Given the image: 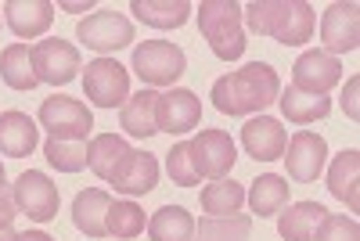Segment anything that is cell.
Instances as JSON below:
<instances>
[{"instance_id":"6da1fadb","label":"cell","mask_w":360,"mask_h":241,"mask_svg":"<svg viewBox=\"0 0 360 241\" xmlns=\"http://www.w3.org/2000/svg\"><path fill=\"white\" fill-rule=\"evenodd\" d=\"M281 94V76L266 62H252L245 69H234L213 83V108L224 115H256L270 108Z\"/></svg>"},{"instance_id":"7a4b0ae2","label":"cell","mask_w":360,"mask_h":241,"mask_svg":"<svg viewBox=\"0 0 360 241\" xmlns=\"http://www.w3.org/2000/svg\"><path fill=\"white\" fill-rule=\"evenodd\" d=\"M242 25H249L256 37H270L285 47H299L314 37V4L307 0H252L242 8Z\"/></svg>"},{"instance_id":"3957f363","label":"cell","mask_w":360,"mask_h":241,"mask_svg":"<svg viewBox=\"0 0 360 241\" xmlns=\"http://www.w3.org/2000/svg\"><path fill=\"white\" fill-rule=\"evenodd\" d=\"M198 29L220 62H238L245 54V25H242V8L234 0H202L195 8Z\"/></svg>"},{"instance_id":"277c9868","label":"cell","mask_w":360,"mask_h":241,"mask_svg":"<svg viewBox=\"0 0 360 241\" xmlns=\"http://www.w3.org/2000/svg\"><path fill=\"white\" fill-rule=\"evenodd\" d=\"M130 69L141 76V83L148 90L173 86L188 69V54L169 40H144V44L134 47V65Z\"/></svg>"},{"instance_id":"5b68a950","label":"cell","mask_w":360,"mask_h":241,"mask_svg":"<svg viewBox=\"0 0 360 241\" xmlns=\"http://www.w3.org/2000/svg\"><path fill=\"white\" fill-rule=\"evenodd\" d=\"M83 94L98 108H123L130 98V72L115 58H94L83 72Z\"/></svg>"},{"instance_id":"8992f818","label":"cell","mask_w":360,"mask_h":241,"mask_svg":"<svg viewBox=\"0 0 360 241\" xmlns=\"http://www.w3.org/2000/svg\"><path fill=\"white\" fill-rule=\"evenodd\" d=\"M37 126H44L54 141H86L94 130V115L76 98H47L37 112Z\"/></svg>"},{"instance_id":"52a82bcc","label":"cell","mask_w":360,"mask_h":241,"mask_svg":"<svg viewBox=\"0 0 360 241\" xmlns=\"http://www.w3.org/2000/svg\"><path fill=\"white\" fill-rule=\"evenodd\" d=\"M188 152H191V166H195L198 180L202 176L205 180H224L234 169V162H238V148H234L231 133L227 130H213V126L195 133L188 141Z\"/></svg>"},{"instance_id":"ba28073f","label":"cell","mask_w":360,"mask_h":241,"mask_svg":"<svg viewBox=\"0 0 360 241\" xmlns=\"http://www.w3.org/2000/svg\"><path fill=\"white\" fill-rule=\"evenodd\" d=\"M76 37L98 54H112L134 44V22L119 11H94L76 25Z\"/></svg>"},{"instance_id":"9c48e42d","label":"cell","mask_w":360,"mask_h":241,"mask_svg":"<svg viewBox=\"0 0 360 241\" xmlns=\"http://www.w3.org/2000/svg\"><path fill=\"white\" fill-rule=\"evenodd\" d=\"M33 54V72L40 83H51V86H65L76 79V72L83 69L79 65V51L69 44V40H40L29 47Z\"/></svg>"},{"instance_id":"30bf717a","label":"cell","mask_w":360,"mask_h":241,"mask_svg":"<svg viewBox=\"0 0 360 241\" xmlns=\"http://www.w3.org/2000/svg\"><path fill=\"white\" fill-rule=\"evenodd\" d=\"M11 198H15V205H18V213H25L29 220H37V223H51V220L58 216V205H62V198H58V188L51 184L40 169H25V173L15 180Z\"/></svg>"},{"instance_id":"8fae6325","label":"cell","mask_w":360,"mask_h":241,"mask_svg":"<svg viewBox=\"0 0 360 241\" xmlns=\"http://www.w3.org/2000/svg\"><path fill=\"white\" fill-rule=\"evenodd\" d=\"M285 166H288V176L295 184H314V180L324 173V162H328V144L321 133L314 130H299L292 133V141L285 144Z\"/></svg>"},{"instance_id":"7c38bea8","label":"cell","mask_w":360,"mask_h":241,"mask_svg":"<svg viewBox=\"0 0 360 241\" xmlns=\"http://www.w3.org/2000/svg\"><path fill=\"white\" fill-rule=\"evenodd\" d=\"M202 123V101L195 98V90L188 86H173L166 94H159L155 105V126L169 137L176 133H191Z\"/></svg>"},{"instance_id":"4fadbf2b","label":"cell","mask_w":360,"mask_h":241,"mask_svg":"<svg viewBox=\"0 0 360 241\" xmlns=\"http://www.w3.org/2000/svg\"><path fill=\"white\" fill-rule=\"evenodd\" d=\"M339 79H342V62L324 51L299 54L292 65V86L303 90V94H328Z\"/></svg>"},{"instance_id":"5bb4252c","label":"cell","mask_w":360,"mask_h":241,"mask_svg":"<svg viewBox=\"0 0 360 241\" xmlns=\"http://www.w3.org/2000/svg\"><path fill=\"white\" fill-rule=\"evenodd\" d=\"M321 44L324 54H349L360 47V8L356 4H332L321 15Z\"/></svg>"},{"instance_id":"9a60e30c","label":"cell","mask_w":360,"mask_h":241,"mask_svg":"<svg viewBox=\"0 0 360 241\" xmlns=\"http://www.w3.org/2000/svg\"><path fill=\"white\" fill-rule=\"evenodd\" d=\"M285 144H288V133L278 119L270 115H252L249 123L242 126V148L245 155L256 159V162H274L285 155Z\"/></svg>"},{"instance_id":"2e32d148","label":"cell","mask_w":360,"mask_h":241,"mask_svg":"<svg viewBox=\"0 0 360 241\" xmlns=\"http://www.w3.org/2000/svg\"><path fill=\"white\" fill-rule=\"evenodd\" d=\"M108 184H112L119 195H130V198L155 191V184H159V162H155V155L134 152V148H130V155L119 162V169L112 173Z\"/></svg>"},{"instance_id":"e0dca14e","label":"cell","mask_w":360,"mask_h":241,"mask_svg":"<svg viewBox=\"0 0 360 241\" xmlns=\"http://www.w3.org/2000/svg\"><path fill=\"white\" fill-rule=\"evenodd\" d=\"M4 18H8L11 33L18 40H33V37H44L51 29L54 4H51V0H8V4H4Z\"/></svg>"},{"instance_id":"ac0fdd59","label":"cell","mask_w":360,"mask_h":241,"mask_svg":"<svg viewBox=\"0 0 360 241\" xmlns=\"http://www.w3.org/2000/svg\"><path fill=\"white\" fill-rule=\"evenodd\" d=\"M37 123L25 112H0V155L25 159L37 152Z\"/></svg>"},{"instance_id":"d6986e66","label":"cell","mask_w":360,"mask_h":241,"mask_svg":"<svg viewBox=\"0 0 360 241\" xmlns=\"http://www.w3.org/2000/svg\"><path fill=\"white\" fill-rule=\"evenodd\" d=\"M155 105H159V90H137V94L127 98V105L119 108V126H123L130 137H155L159 126H155Z\"/></svg>"},{"instance_id":"ffe728a7","label":"cell","mask_w":360,"mask_h":241,"mask_svg":"<svg viewBox=\"0 0 360 241\" xmlns=\"http://www.w3.org/2000/svg\"><path fill=\"white\" fill-rule=\"evenodd\" d=\"M108 205H112V195L101 191V188L79 191L76 202H72V223H76V230L86 234V237H108V227H105Z\"/></svg>"},{"instance_id":"44dd1931","label":"cell","mask_w":360,"mask_h":241,"mask_svg":"<svg viewBox=\"0 0 360 241\" xmlns=\"http://www.w3.org/2000/svg\"><path fill=\"white\" fill-rule=\"evenodd\" d=\"M328 216V209L321 202H295V205H285L278 213V234L285 241H314V230L317 223Z\"/></svg>"},{"instance_id":"7402d4cb","label":"cell","mask_w":360,"mask_h":241,"mask_svg":"<svg viewBox=\"0 0 360 241\" xmlns=\"http://www.w3.org/2000/svg\"><path fill=\"white\" fill-rule=\"evenodd\" d=\"M278 105H281V115L295 126H310V123H317V119H324L332 112V98L328 94H303V90H295V86L281 90Z\"/></svg>"},{"instance_id":"603a6c76","label":"cell","mask_w":360,"mask_h":241,"mask_svg":"<svg viewBox=\"0 0 360 241\" xmlns=\"http://www.w3.org/2000/svg\"><path fill=\"white\" fill-rule=\"evenodd\" d=\"M356 176H360V152L349 148V152H339L332 169H328V191H332L339 202H346L349 213L360 209V195H356Z\"/></svg>"},{"instance_id":"cb8c5ba5","label":"cell","mask_w":360,"mask_h":241,"mask_svg":"<svg viewBox=\"0 0 360 241\" xmlns=\"http://www.w3.org/2000/svg\"><path fill=\"white\" fill-rule=\"evenodd\" d=\"M245 202H249V209L259 220L278 216L281 209L288 205V180L278 176V173H263L259 180H252V188L245 191Z\"/></svg>"},{"instance_id":"d4e9b609","label":"cell","mask_w":360,"mask_h":241,"mask_svg":"<svg viewBox=\"0 0 360 241\" xmlns=\"http://www.w3.org/2000/svg\"><path fill=\"white\" fill-rule=\"evenodd\" d=\"M130 11L152 29H180L191 18V4L188 0H134Z\"/></svg>"},{"instance_id":"484cf974","label":"cell","mask_w":360,"mask_h":241,"mask_svg":"<svg viewBox=\"0 0 360 241\" xmlns=\"http://www.w3.org/2000/svg\"><path fill=\"white\" fill-rule=\"evenodd\" d=\"M127 155H130V144L119 133H98L86 144V166L101 180H112V173L119 169V162H123Z\"/></svg>"},{"instance_id":"4316f807","label":"cell","mask_w":360,"mask_h":241,"mask_svg":"<svg viewBox=\"0 0 360 241\" xmlns=\"http://www.w3.org/2000/svg\"><path fill=\"white\" fill-rule=\"evenodd\" d=\"M0 79L11 90H18V94H25V90H33L40 83L33 72V54H29L25 44H11L0 51Z\"/></svg>"},{"instance_id":"83f0119b","label":"cell","mask_w":360,"mask_h":241,"mask_svg":"<svg viewBox=\"0 0 360 241\" xmlns=\"http://www.w3.org/2000/svg\"><path fill=\"white\" fill-rule=\"evenodd\" d=\"M148 234H152V241H191L195 220L184 205H162V209H155V216L148 220Z\"/></svg>"},{"instance_id":"f1b7e54d","label":"cell","mask_w":360,"mask_h":241,"mask_svg":"<svg viewBox=\"0 0 360 241\" xmlns=\"http://www.w3.org/2000/svg\"><path fill=\"white\" fill-rule=\"evenodd\" d=\"M252 234V216H202L195 223V237L191 241H249Z\"/></svg>"},{"instance_id":"f546056e","label":"cell","mask_w":360,"mask_h":241,"mask_svg":"<svg viewBox=\"0 0 360 241\" xmlns=\"http://www.w3.org/2000/svg\"><path fill=\"white\" fill-rule=\"evenodd\" d=\"M242 205H245V188L227 176L202 188V213L209 216H234V213H242Z\"/></svg>"},{"instance_id":"4dcf8cb0","label":"cell","mask_w":360,"mask_h":241,"mask_svg":"<svg viewBox=\"0 0 360 241\" xmlns=\"http://www.w3.org/2000/svg\"><path fill=\"white\" fill-rule=\"evenodd\" d=\"M105 227H108V237L115 241H134L144 230V209L137 202H112Z\"/></svg>"},{"instance_id":"1f68e13d","label":"cell","mask_w":360,"mask_h":241,"mask_svg":"<svg viewBox=\"0 0 360 241\" xmlns=\"http://www.w3.org/2000/svg\"><path fill=\"white\" fill-rule=\"evenodd\" d=\"M44 159L58 173H79V169H86V141H54V137H47Z\"/></svg>"},{"instance_id":"d6a6232c","label":"cell","mask_w":360,"mask_h":241,"mask_svg":"<svg viewBox=\"0 0 360 241\" xmlns=\"http://www.w3.org/2000/svg\"><path fill=\"white\" fill-rule=\"evenodd\" d=\"M166 173L176 188H195L198 184V173L191 166V152H188V141L184 144H173L166 152Z\"/></svg>"},{"instance_id":"836d02e7","label":"cell","mask_w":360,"mask_h":241,"mask_svg":"<svg viewBox=\"0 0 360 241\" xmlns=\"http://www.w3.org/2000/svg\"><path fill=\"white\" fill-rule=\"evenodd\" d=\"M314 241H360V227L353 216H335V213H328L317 230H314Z\"/></svg>"},{"instance_id":"e575fe53","label":"cell","mask_w":360,"mask_h":241,"mask_svg":"<svg viewBox=\"0 0 360 241\" xmlns=\"http://www.w3.org/2000/svg\"><path fill=\"white\" fill-rule=\"evenodd\" d=\"M356 90H360V79L353 76V79L346 83V94H342V108H346V115H349V119H360V105H356Z\"/></svg>"},{"instance_id":"d590c367","label":"cell","mask_w":360,"mask_h":241,"mask_svg":"<svg viewBox=\"0 0 360 241\" xmlns=\"http://www.w3.org/2000/svg\"><path fill=\"white\" fill-rule=\"evenodd\" d=\"M15 216H18L15 198H11L8 191H0V227H11V223H15Z\"/></svg>"},{"instance_id":"8d00e7d4","label":"cell","mask_w":360,"mask_h":241,"mask_svg":"<svg viewBox=\"0 0 360 241\" xmlns=\"http://www.w3.org/2000/svg\"><path fill=\"white\" fill-rule=\"evenodd\" d=\"M62 11H72V15H79V11H94V0H62Z\"/></svg>"},{"instance_id":"74e56055","label":"cell","mask_w":360,"mask_h":241,"mask_svg":"<svg viewBox=\"0 0 360 241\" xmlns=\"http://www.w3.org/2000/svg\"><path fill=\"white\" fill-rule=\"evenodd\" d=\"M15 241H54V237L44 230H15Z\"/></svg>"},{"instance_id":"f35d334b","label":"cell","mask_w":360,"mask_h":241,"mask_svg":"<svg viewBox=\"0 0 360 241\" xmlns=\"http://www.w3.org/2000/svg\"><path fill=\"white\" fill-rule=\"evenodd\" d=\"M0 241H15V230L11 227H0Z\"/></svg>"},{"instance_id":"ab89813d","label":"cell","mask_w":360,"mask_h":241,"mask_svg":"<svg viewBox=\"0 0 360 241\" xmlns=\"http://www.w3.org/2000/svg\"><path fill=\"white\" fill-rule=\"evenodd\" d=\"M0 191H8V173H4V166H0Z\"/></svg>"}]
</instances>
